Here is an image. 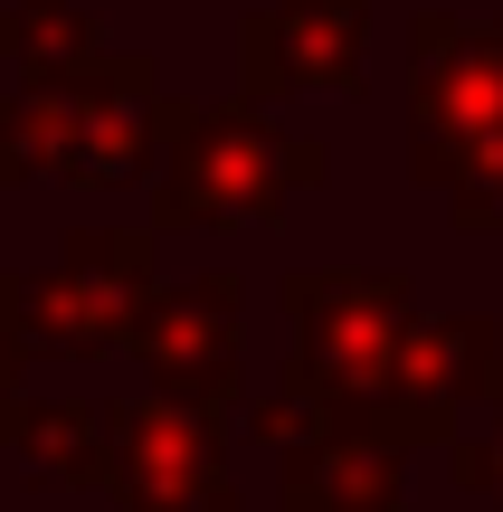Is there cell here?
<instances>
[{"label":"cell","instance_id":"obj_1","mask_svg":"<svg viewBox=\"0 0 503 512\" xmlns=\"http://www.w3.org/2000/svg\"><path fill=\"white\" fill-rule=\"evenodd\" d=\"M143 86H152L143 57L95 67V76H29L0 105V190L29 181V171H57L76 190L143 181L162 162V105Z\"/></svg>","mask_w":503,"mask_h":512},{"label":"cell","instance_id":"obj_2","mask_svg":"<svg viewBox=\"0 0 503 512\" xmlns=\"http://www.w3.org/2000/svg\"><path fill=\"white\" fill-rule=\"evenodd\" d=\"M162 181H152V219L162 228H238L276 219L295 190L323 181V143L257 124V114H181L162 105Z\"/></svg>","mask_w":503,"mask_h":512},{"label":"cell","instance_id":"obj_3","mask_svg":"<svg viewBox=\"0 0 503 512\" xmlns=\"http://www.w3.org/2000/svg\"><path fill=\"white\" fill-rule=\"evenodd\" d=\"M143 304H152V238H133V228H76L57 247V266H38V275L0 266V332L19 351L95 361V351L133 342Z\"/></svg>","mask_w":503,"mask_h":512},{"label":"cell","instance_id":"obj_4","mask_svg":"<svg viewBox=\"0 0 503 512\" xmlns=\"http://www.w3.org/2000/svg\"><path fill=\"white\" fill-rule=\"evenodd\" d=\"M285 313H295V370L371 418L409 342V285L380 266H304L285 285Z\"/></svg>","mask_w":503,"mask_h":512},{"label":"cell","instance_id":"obj_5","mask_svg":"<svg viewBox=\"0 0 503 512\" xmlns=\"http://www.w3.org/2000/svg\"><path fill=\"white\" fill-rule=\"evenodd\" d=\"M503 143V38L494 29H418V95H409V171L456 190L475 152Z\"/></svg>","mask_w":503,"mask_h":512},{"label":"cell","instance_id":"obj_6","mask_svg":"<svg viewBox=\"0 0 503 512\" xmlns=\"http://www.w3.org/2000/svg\"><path fill=\"white\" fill-rule=\"evenodd\" d=\"M124 512H238L228 503V456L219 427L181 399H133L114 408V484Z\"/></svg>","mask_w":503,"mask_h":512},{"label":"cell","instance_id":"obj_7","mask_svg":"<svg viewBox=\"0 0 503 512\" xmlns=\"http://www.w3.org/2000/svg\"><path fill=\"white\" fill-rule=\"evenodd\" d=\"M152 389L181 408H219L238 389V275H190V285H152L143 323H133Z\"/></svg>","mask_w":503,"mask_h":512},{"label":"cell","instance_id":"obj_8","mask_svg":"<svg viewBox=\"0 0 503 512\" xmlns=\"http://www.w3.org/2000/svg\"><path fill=\"white\" fill-rule=\"evenodd\" d=\"M494 361H503L494 323H409L399 370H390V389H380V408H371V437L380 446H437V437H456L466 399H485Z\"/></svg>","mask_w":503,"mask_h":512},{"label":"cell","instance_id":"obj_9","mask_svg":"<svg viewBox=\"0 0 503 512\" xmlns=\"http://www.w3.org/2000/svg\"><path fill=\"white\" fill-rule=\"evenodd\" d=\"M361 76V10L352 0H285L276 19L247 29V86L304 95V86H352Z\"/></svg>","mask_w":503,"mask_h":512},{"label":"cell","instance_id":"obj_10","mask_svg":"<svg viewBox=\"0 0 503 512\" xmlns=\"http://www.w3.org/2000/svg\"><path fill=\"white\" fill-rule=\"evenodd\" d=\"M285 512H399V446H380L371 427L304 446L285 465Z\"/></svg>","mask_w":503,"mask_h":512},{"label":"cell","instance_id":"obj_11","mask_svg":"<svg viewBox=\"0 0 503 512\" xmlns=\"http://www.w3.org/2000/svg\"><path fill=\"white\" fill-rule=\"evenodd\" d=\"M19 456H29V484H86V494H105L114 484V408H29L19 418Z\"/></svg>","mask_w":503,"mask_h":512},{"label":"cell","instance_id":"obj_12","mask_svg":"<svg viewBox=\"0 0 503 512\" xmlns=\"http://www.w3.org/2000/svg\"><path fill=\"white\" fill-rule=\"evenodd\" d=\"M0 48H29V57H38V76H57V57L86 48V29H76L57 0H29V19H0Z\"/></svg>","mask_w":503,"mask_h":512},{"label":"cell","instance_id":"obj_13","mask_svg":"<svg viewBox=\"0 0 503 512\" xmlns=\"http://www.w3.org/2000/svg\"><path fill=\"white\" fill-rule=\"evenodd\" d=\"M485 437H466V446H456V475H466L475 484V494H494L503 503V361H494V380H485Z\"/></svg>","mask_w":503,"mask_h":512},{"label":"cell","instance_id":"obj_14","mask_svg":"<svg viewBox=\"0 0 503 512\" xmlns=\"http://www.w3.org/2000/svg\"><path fill=\"white\" fill-rule=\"evenodd\" d=\"M447 200H456V219H466V228H485V219L503 228V143H494V152H475V162L456 171Z\"/></svg>","mask_w":503,"mask_h":512},{"label":"cell","instance_id":"obj_15","mask_svg":"<svg viewBox=\"0 0 503 512\" xmlns=\"http://www.w3.org/2000/svg\"><path fill=\"white\" fill-rule=\"evenodd\" d=\"M19 370H29V351L0 332V437H19V418H29V399H19Z\"/></svg>","mask_w":503,"mask_h":512}]
</instances>
